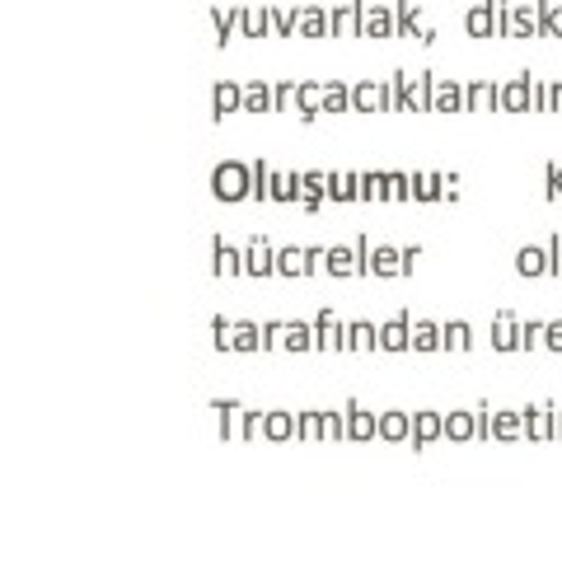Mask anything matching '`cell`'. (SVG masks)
<instances>
[{
	"label": "cell",
	"instance_id": "obj_5",
	"mask_svg": "<svg viewBox=\"0 0 562 562\" xmlns=\"http://www.w3.org/2000/svg\"><path fill=\"white\" fill-rule=\"evenodd\" d=\"M211 277H221V281L244 277V244H225L221 235L211 239Z\"/></svg>",
	"mask_w": 562,
	"mask_h": 562
},
{
	"label": "cell",
	"instance_id": "obj_39",
	"mask_svg": "<svg viewBox=\"0 0 562 562\" xmlns=\"http://www.w3.org/2000/svg\"><path fill=\"white\" fill-rule=\"evenodd\" d=\"M431 90H436V76L431 70H417L408 85V113H431Z\"/></svg>",
	"mask_w": 562,
	"mask_h": 562
},
{
	"label": "cell",
	"instance_id": "obj_41",
	"mask_svg": "<svg viewBox=\"0 0 562 562\" xmlns=\"http://www.w3.org/2000/svg\"><path fill=\"white\" fill-rule=\"evenodd\" d=\"M506 38H539V10L530 5H512V33Z\"/></svg>",
	"mask_w": 562,
	"mask_h": 562
},
{
	"label": "cell",
	"instance_id": "obj_38",
	"mask_svg": "<svg viewBox=\"0 0 562 562\" xmlns=\"http://www.w3.org/2000/svg\"><path fill=\"white\" fill-rule=\"evenodd\" d=\"M492 436H497V441H520V436H525V413L520 408L492 413Z\"/></svg>",
	"mask_w": 562,
	"mask_h": 562
},
{
	"label": "cell",
	"instance_id": "obj_37",
	"mask_svg": "<svg viewBox=\"0 0 562 562\" xmlns=\"http://www.w3.org/2000/svg\"><path fill=\"white\" fill-rule=\"evenodd\" d=\"M301 122L324 117V80H301V103H295Z\"/></svg>",
	"mask_w": 562,
	"mask_h": 562
},
{
	"label": "cell",
	"instance_id": "obj_48",
	"mask_svg": "<svg viewBox=\"0 0 562 562\" xmlns=\"http://www.w3.org/2000/svg\"><path fill=\"white\" fill-rule=\"evenodd\" d=\"M249 169H254V202H258V206L272 202V173H277V169H272L268 160H254Z\"/></svg>",
	"mask_w": 562,
	"mask_h": 562
},
{
	"label": "cell",
	"instance_id": "obj_20",
	"mask_svg": "<svg viewBox=\"0 0 562 562\" xmlns=\"http://www.w3.org/2000/svg\"><path fill=\"white\" fill-rule=\"evenodd\" d=\"M516 272H520L525 281H535V277H549V272H553L549 244H520V249H516Z\"/></svg>",
	"mask_w": 562,
	"mask_h": 562
},
{
	"label": "cell",
	"instance_id": "obj_14",
	"mask_svg": "<svg viewBox=\"0 0 562 562\" xmlns=\"http://www.w3.org/2000/svg\"><path fill=\"white\" fill-rule=\"evenodd\" d=\"M231 113H244V85L239 80H216L211 85V117L225 122Z\"/></svg>",
	"mask_w": 562,
	"mask_h": 562
},
{
	"label": "cell",
	"instance_id": "obj_42",
	"mask_svg": "<svg viewBox=\"0 0 562 562\" xmlns=\"http://www.w3.org/2000/svg\"><path fill=\"white\" fill-rule=\"evenodd\" d=\"M291 436H301V417L286 413V408H272L268 413V441H291Z\"/></svg>",
	"mask_w": 562,
	"mask_h": 562
},
{
	"label": "cell",
	"instance_id": "obj_32",
	"mask_svg": "<svg viewBox=\"0 0 562 562\" xmlns=\"http://www.w3.org/2000/svg\"><path fill=\"white\" fill-rule=\"evenodd\" d=\"M351 113H384V85H375V80L351 85Z\"/></svg>",
	"mask_w": 562,
	"mask_h": 562
},
{
	"label": "cell",
	"instance_id": "obj_26",
	"mask_svg": "<svg viewBox=\"0 0 562 562\" xmlns=\"http://www.w3.org/2000/svg\"><path fill=\"white\" fill-rule=\"evenodd\" d=\"M295 38H333V20L324 5H301V20H295Z\"/></svg>",
	"mask_w": 562,
	"mask_h": 562
},
{
	"label": "cell",
	"instance_id": "obj_53",
	"mask_svg": "<svg viewBox=\"0 0 562 562\" xmlns=\"http://www.w3.org/2000/svg\"><path fill=\"white\" fill-rule=\"evenodd\" d=\"M231 338H235V319H211V342H216V351H231Z\"/></svg>",
	"mask_w": 562,
	"mask_h": 562
},
{
	"label": "cell",
	"instance_id": "obj_33",
	"mask_svg": "<svg viewBox=\"0 0 562 562\" xmlns=\"http://www.w3.org/2000/svg\"><path fill=\"white\" fill-rule=\"evenodd\" d=\"M408 85H413V70H394L384 80V113H408Z\"/></svg>",
	"mask_w": 562,
	"mask_h": 562
},
{
	"label": "cell",
	"instance_id": "obj_3",
	"mask_svg": "<svg viewBox=\"0 0 562 562\" xmlns=\"http://www.w3.org/2000/svg\"><path fill=\"white\" fill-rule=\"evenodd\" d=\"M244 277H254V281H262V277H277V244L272 239H249L244 244Z\"/></svg>",
	"mask_w": 562,
	"mask_h": 562
},
{
	"label": "cell",
	"instance_id": "obj_58",
	"mask_svg": "<svg viewBox=\"0 0 562 562\" xmlns=\"http://www.w3.org/2000/svg\"><path fill=\"white\" fill-rule=\"evenodd\" d=\"M417 258H422V244H403V262H408V272H413Z\"/></svg>",
	"mask_w": 562,
	"mask_h": 562
},
{
	"label": "cell",
	"instance_id": "obj_15",
	"mask_svg": "<svg viewBox=\"0 0 562 562\" xmlns=\"http://www.w3.org/2000/svg\"><path fill=\"white\" fill-rule=\"evenodd\" d=\"M371 277H380V281L408 277V262H403V244H375V249H371Z\"/></svg>",
	"mask_w": 562,
	"mask_h": 562
},
{
	"label": "cell",
	"instance_id": "obj_44",
	"mask_svg": "<svg viewBox=\"0 0 562 562\" xmlns=\"http://www.w3.org/2000/svg\"><path fill=\"white\" fill-rule=\"evenodd\" d=\"M384 202H413V173L384 169Z\"/></svg>",
	"mask_w": 562,
	"mask_h": 562
},
{
	"label": "cell",
	"instance_id": "obj_11",
	"mask_svg": "<svg viewBox=\"0 0 562 562\" xmlns=\"http://www.w3.org/2000/svg\"><path fill=\"white\" fill-rule=\"evenodd\" d=\"M530 70H520V76L502 80V113H535V94H530Z\"/></svg>",
	"mask_w": 562,
	"mask_h": 562
},
{
	"label": "cell",
	"instance_id": "obj_16",
	"mask_svg": "<svg viewBox=\"0 0 562 562\" xmlns=\"http://www.w3.org/2000/svg\"><path fill=\"white\" fill-rule=\"evenodd\" d=\"M436 351H446V324L413 319V357H436Z\"/></svg>",
	"mask_w": 562,
	"mask_h": 562
},
{
	"label": "cell",
	"instance_id": "obj_55",
	"mask_svg": "<svg viewBox=\"0 0 562 562\" xmlns=\"http://www.w3.org/2000/svg\"><path fill=\"white\" fill-rule=\"evenodd\" d=\"M492 10H497V38L512 33V0H492Z\"/></svg>",
	"mask_w": 562,
	"mask_h": 562
},
{
	"label": "cell",
	"instance_id": "obj_6",
	"mask_svg": "<svg viewBox=\"0 0 562 562\" xmlns=\"http://www.w3.org/2000/svg\"><path fill=\"white\" fill-rule=\"evenodd\" d=\"M314 347L319 351H347V319H338L333 310L314 314Z\"/></svg>",
	"mask_w": 562,
	"mask_h": 562
},
{
	"label": "cell",
	"instance_id": "obj_27",
	"mask_svg": "<svg viewBox=\"0 0 562 562\" xmlns=\"http://www.w3.org/2000/svg\"><path fill=\"white\" fill-rule=\"evenodd\" d=\"M357 198V169H328V206H351Z\"/></svg>",
	"mask_w": 562,
	"mask_h": 562
},
{
	"label": "cell",
	"instance_id": "obj_21",
	"mask_svg": "<svg viewBox=\"0 0 562 562\" xmlns=\"http://www.w3.org/2000/svg\"><path fill=\"white\" fill-rule=\"evenodd\" d=\"M375 347H380L375 319H347V357H371Z\"/></svg>",
	"mask_w": 562,
	"mask_h": 562
},
{
	"label": "cell",
	"instance_id": "obj_12",
	"mask_svg": "<svg viewBox=\"0 0 562 562\" xmlns=\"http://www.w3.org/2000/svg\"><path fill=\"white\" fill-rule=\"evenodd\" d=\"M520 413H525V436H530V441H549V436H558V408L549 398L530 403V408H520Z\"/></svg>",
	"mask_w": 562,
	"mask_h": 562
},
{
	"label": "cell",
	"instance_id": "obj_35",
	"mask_svg": "<svg viewBox=\"0 0 562 562\" xmlns=\"http://www.w3.org/2000/svg\"><path fill=\"white\" fill-rule=\"evenodd\" d=\"M380 441H413V413H403V408H390V413H380Z\"/></svg>",
	"mask_w": 562,
	"mask_h": 562
},
{
	"label": "cell",
	"instance_id": "obj_29",
	"mask_svg": "<svg viewBox=\"0 0 562 562\" xmlns=\"http://www.w3.org/2000/svg\"><path fill=\"white\" fill-rule=\"evenodd\" d=\"M244 113H277V85L272 80L244 85Z\"/></svg>",
	"mask_w": 562,
	"mask_h": 562
},
{
	"label": "cell",
	"instance_id": "obj_25",
	"mask_svg": "<svg viewBox=\"0 0 562 562\" xmlns=\"http://www.w3.org/2000/svg\"><path fill=\"white\" fill-rule=\"evenodd\" d=\"M216 408V417H221V441H244V403L239 398H216L211 403Z\"/></svg>",
	"mask_w": 562,
	"mask_h": 562
},
{
	"label": "cell",
	"instance_id": "obj_36",
	"mask_svg": "<svg viewBox=\"0 0 562 562\" xmlns=\"http://www.w3.org/2000/svg\"><path fill=\"white\" fill-rule=\"evenodd\" d=\"M446 436H450V441H473V436H479V408H473V413L450 408L446 413Z\"/></svg>",
	"mask_w": 562,
	"mask_h": 562
},
{
	"label": "cell",
	"instance_id": "obj_17",
	"mask_svg": "<svg viewBox=\"0 0 562 562\" xmlns=\"http://www.w3.org/2000/svg\"><path fill=\"white\" fill-rule=\"evenodd\" d=\"M413 202L441 206L446 202V173L441 169H413Z\"/></svg>",
	"mask_w": 562,
	"mask_h": 562
},
{
	"label": "cell",
	"instance_id": "obj_10",
	"mask_svg": "<svg viewBox=\"0 0 562 562\" xmlns=\"http://www.w3.org/2000/svg\"><path fill=\"white\" fill-rule=\"evenodd\" d=\"M361 38H398V24H394V5H371L366 0V14H361Z\"/></svg>",
	"mask_w": 562,
	"mask_h": 562
},
{
	"label": "cell",
	"instance_id": "obj_28",
	"mask_svg": "<svg viewBox=\"0 0 562 562\" xmlns=\"http://www.w3.org/2000/svg\"><path fill=\"white\" fill-rule=\"evenodd\" d=\"M431 113H464V80H436Z\"/></svg>",
	"mask_w": 562,
	"mask_h": 562
},
{
	"label": "cell",
	"instance_id": "obj_30",
	"mask_svg": "<svg viewBox=\"0 0 562 562\" xmlns=\"http://www.w3.org/2000/svg\"><path fill=\"white\" fill-rule=\"evenodd\" d=\"M464 29H469V38H497V10H492V0H479L464 14Z\"/></svg>",
	"mask_w": 562,
	"mask_h": 562
},
{
	"label": "cell",
	"instance_id": "obj_51",
	"mask_svg": "<svg viewBox=\"0 0 562 562\" xmlns=\"http://www.w3.org/2000/svg\"><path fill=\"white\" fill-rule=\"evenodd\" d=\"M295 417H301V441H324V413L305 408V413H295Z\"/></svg>",
	"mask_w": 562,
	"mask_h": 562
},
{
	"label": "cell",
	"instance_id": "obj_8",
	"mask_svg": "<svg viewBox=\"0 0 562 562\" xmlns=\"http://www.w3.org/2000/svg\"><path fill=\"white\" fill-rule=\"evenodd\" d=\"M342 413H347V441H375L380 436V413L361 408V398H347Z\"/></svg>",
	"mask_w": 562,
	"mask_h": 562
},
{
	"label": "cell",
	"instance_id": "obj_24",
	"mask_svg": "<svg viewBox=\"0 0 562 562\" xmlns=\"http://www.w3.org/2000/svg\"><path fill=\"white\" fill-rule=\"evenodd\" d=\"M469 109L502 113V85H492V80H464V113Z\"/></svg>",
	"mask_w": 562,
	"mask_h": 562
},
{
	"label": "cell",
	"instance_id": "obj_40",
	"mask_svg": "<svg viewBox=\"0 0 562 562\" xmlns=\"http://www.w3.org/2000/svg\"><path fill=\"white\" fill-rule=\"evenodd\" d=\"M235 33H239V10L211 5V38H216V47H231Z\"/></svg>",
	"mask_w": 562,
	"mask_h": 562
},
{
	"label": "cell",
	"instance_id": "obj_52",
	"mask_svg": "<svg viewBox=\"0 0 562 562\" xmlns=\"http://www.w3.org/2000/svg\"><path fill=\"white\" fill-rule=\"evenodd\" d=\"M543 347V319H520V351Z\"/></svg>",
	"mask_w": 562,
	"mask_h": 562
},
{
	"label": "cell",
	"instance_id": "obj_4",
	"mask_svg": "<svg viewBox=\"0 0 562 562\" xmlns=\"http://www.w3.org/2000/svg\"><path fill=\"white\" fill-rule=\"evenodd\" d=\"M380 351L384 357H403V351H413V314H394V319L380 324Z\"/></svg>",
	"mask_w": 562,
	"mask_h": 562
},
{
	"label": "cell",
	"instance_id": "obj_50",
	"mask_svg": "<svg viewBox=\"0 0 562 562\" xmlns=\"http://www.w3.org/2000/svg\"><path fill=\"white\" fill-rule=\"evenodd\" d=\"M272 10V33L277 38H295V20H301V10H281V5H268Z\"/></svg>",
	"mask_w": 562,
	"mask_h": 562
},
{
	"label": "cell",
	"instance_id": "obj_23",
	"mask_svg": "<svg viewBox=\"0 0 562 562\" xmlns=\"http://www.w3.org/2000/svg\"><path fill=\"white\" fill-rule=\"evenodd\" d=\"M231 351H235V357H254V351H268V338H262V319H235Z\"/></svg>",
	"mask_w": 562,
	"mask_h": 562
},
{
	"label": "cell",
	"instance_id": "obj_18",
	"mask_svg": "<svg viewBox=\"0 0 562 562\" xmlns=\"http://www.w3.org/2000/svg\"><path fill=\"white\" fill-rule=\"evenodd\" d=\"M361 14H366V0H342V5H333L328 10L333 38H361Z\"/></svg>",
	"mask_w": 562,
	"mask_h": 562
},
{
	"label": "cell",
	"instance_id": "obj_45",
	"mask_svg": "<svg viewBox=\"0 0 562 562\" xmlns=\"http://www.w3.org/2000/svg\"><path fill=\"white\" fill-rule=\"evenodd\" d=\"M357 198L371 206L384 202V169H357Z\"/></svg>",
	"mask_w": 562,
	"mask_h": 562
},
{
	"label": "cell",
	"instance_id": "obj_22",
	"mask_svg": "<svg viewBox=\"0 0 562 562\" xmlns=\"http://www.w3.org/2000/svg\"><path fill=\"white\" fill-rule=\"evenodd\" d=\"M441 436H446V413H436V408L413 413V450H427Z\"/></svg>",
	"mask_w": 562,
	"mask_h": 562
},
{
	"label": "cell",
	"instance_id": "obj_47",
	"mask_svg": "<svg viewBox=\"0 0 562 562\" xmlns=\"http://www.w3.org/2000/svg\"><path fill=\"white\" fill-rule=\"evenodd\" d=\"M324 113H351V85L324 80Z\"/></svg>",
	"mask_w": 562,
	"mask_h": 562
},
{
	"label": "cell",
	"instance_id": "obj_57",
	"mask_svg": "<svg viewBox=\"0 0 562 562\" xmlns=\"http://www.w3.org/2000/svg\"><path fill=\"white\" fill-rule=\"evenodd\" d=\"M549 198H562V165H549Z\"/></svg>",
	"mask_w": 562,
	"mask_h": 562
},
{
	"label": "cell",
	"instance_id": "obj_9",
	"mask_svg": "<svg viewBox=\"0 0 562 562\" xmlns=\"http://www.w3.org/2000/svg\"><path fill=\"white\" fill-rule=\"evenodd\" d=\"M487 342H492V351H502V357L520 351V314L502 310L497 319H492V328H487Z\"/></svg>",
	"mask_w": 562,
	"mask_h": 562
},
{
	"label": "cell",
	"instance_id": "obj_54",
	"mask_svg": "<svg viewBox=\"0 0 562 562\" xmlns=\"http://www.w3.org/2000/svg\"><path fill=\"white\" fill-rule=\"evenodd\" d=\"M324 441H347V413H324Z\"/></svg>",
	"mask_w": 562,
	"mask_h": 562
},
{
	"label": "cell",
	"instance_id": "obj_59",
	"mask_svg": "<svg viewBox=\"0 0 562 562\" xmlns=\"http://www.w3.org/2000/svg\"><path fill=\"white\" fill-rule=\"evenodd\" d=\"M558 436H562V413H558Z\"/></svg>",
	"mask_w": 562,
	"mask_h": 562
},
{
	"label": "cell",
	"instance_id": "obj_2",
	"mask_svg": "<svg viewBox=\"0 0 562 562\" xmlns=\"http://www.w3.org/2000/svg\"><path fill=\"white\" fill-rule=\"evenodd\" d=\"M211 198L235 206V202H254V169L244 160H221L211 169Z\"/></svg>",
	"mask_w": 562,
	"mask_h": 562
},
{
	"label": "cell",
	"instance_id": "obj_34",
	"mask_svg": "<svg viewBox=\"0 0 562 562\" xmlns=\"http://www.w3.org/2000/svg\"><path fill=\"white\" fill-rule=\"evenodd\" d=\"M239 10V33H244V38H268V33H272V10L268 5H235Z\"/></svg>",
	"mask_w": 562,
	"mask_h": 562
},
{
	"label": "cell",
	"instance_id": "obj_1",
	"mask_svg": "<svg viewBox=\"0 0 562 562\" xmlns=\"http://www.w3.org/2000/svg\"><path fill=\"white\" fill-rule=\"evenodd\" d=\"M262 338L268 351H286V357H305L314 347V319H262Z\"/></svg>",
	"mask_w": 562,
	"mask_h": 562
},
{
	"label": "cell",
	"instance_id": "obj_46",
	"mask_svg": "<svg viewBox=\"0 0 562 562\" xmlns=\"http://www.w3.org/2000/svg\"><path fill=\"white\" fill-rule=\"evenodd\" d=\"M469 347H473V328H469V319H446V351H450V357H464Z\"/></svg>",
	"mask_w": 562,
	"mask_h": 562
},
{
	"label": "cell",
	"instance_id": "obj_56",
	"mask_svg": "<svg viewBox=\"0 0 562 562\" xmlns=\"http://www.w3.org/2000/svg\"><path fill=\"white\" fill-rule=\"evenodd\" d=\"M543 347L562 357V319H549V324H543Z\"/></svg>",
	"mask_w": 562,
	"mask_h": 562
},
{
	"label": "cell",
	"instance_id": "obj_19",
	"mask_svg": "<svg viewBox=\"0 0 562 562\" xmlns=\"http://www.w3.org/2000/svg\"><path fill=\"white\" fill-rule=\"evenodd\" d=\"M277 277L286 281L310 277V244H277Z\"/></svg>",
	"mask_w": 562,
	"mask_h": 562
},
{
	"label": "cell",
	"instance_id": "obj_43",
	"mask_svg": "<svg viewBox=\"0 0 562 562\" xmlns=\"http://www.w3.org/2000/svg\"><path fill=\"white\" fill-rule=\"evenodd\" d=\"M394 24H398V38H417V33H422L417 0H394Z\"/></svg>",
	"mask_w": 562,
	"mask_h": 562
},
{
	"label": "cell",
	"instance_id": "obj_49",
	"mask_svg": "<svg viewBox=\"0 0 562 562\" xmlns=\"http://www.w3.org/2000/svg\"><path fill=\"white\" fill-rule=\"evenodd\" d=\"M535 10H539V33L543 38H562V20H558L553 0H535Z\"/></svg>",
	"mask_w": 562,
	"mask_h": 562
},
{
	"label": "cell",
	"instance_id": "obj_31",
	"mask_svg": "<svg viewBox=\"0 0 562 562\" xmlns=\"http://www.w3.org/2000/svg\"><path fill=\"white\" fill-rule=\"evenodd\" d=\"M272 202L277 206H301V169H277L272 173Z\"/></svg>",
	"mask_w": 562,
	"mask_h": 562
},
{
	"label": "cell",
	"instance_id": "obj_7",
	"mask_svg": "<svg viewBox=\"0 0 562 562\" xmlns=\"http://www.w3.org/2000/svg\"><path fill=\"white\" fill-rule=\"evenodd\" d=\"M324 272H328L333 281L361 277V254H357V239H351V244H328V254H324Z\"/></svg>",
	"mask_w": 562,
	"mask_h": 562
},
{
	"label": "cell",
	"instance_id": "obj_13",
	"mask_svg": "<svg viewBox=\"0 0 562 562\" xmlns=\"http://www.w3.org/2000/svg\"><path fill=\"white\" fill-rule=\"evenodd\" d=\"M324 206H328V169H301V211L314 216Z\"/></svg>",
	"mask_w": 562,
	"mask_h": 562
}]
</instances>
